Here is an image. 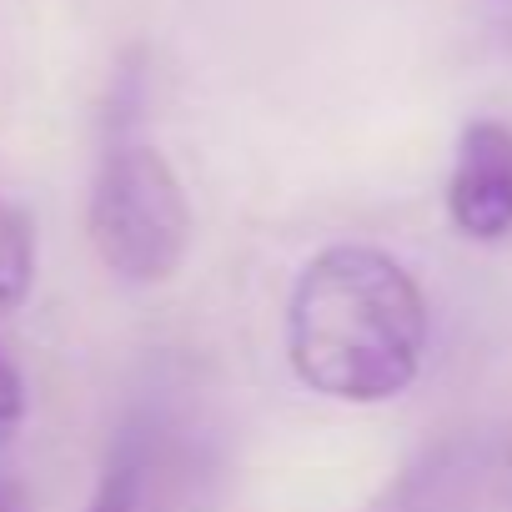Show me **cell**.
Listing matches in <instances>:
<instances>
[{"mask_svg":"<svg viewBox=\"0 0 512 512\" xmlns=\"http://www.w3.org/2000/svg\"><path fill=\"white\" fill-rule=\"evenodd\" d=\"M292 372L332 402L402 397L427 357V297L397 256L337 241L302 267L287 302Z\"/></svg>","mask_w":512,"mask_h":512,"instance_id":"6da1fadb","label":"cell"},{"mask_svg":"<svg viewBox=\"0 0 512 512\" xmlns=\"http://www.w3.org/2000/svg\"><path fill=\"white\" fill-rule=\"evenodd\" d=\"M86 226L106 272L136 287L171 282L191 251V206L181 176L156 146L126 131H116V141L101 151Z\"/></svg>","mask_w":512,"mask_h":512,"instance_id":"7a4b0ae2","label":"cell"},{"mask_svg":"<svg viewBox=\"0 0 512 512\" xmlns=\"http://www.w3.org/2000/svg\"><path fill=\"white\" fill-rule=\"evenodd\" d=\"M447 216L467 241L512 236V126L467 121L447 176Z\"/></svg>","mask_w":512,"mask_h":512,"instance_id":"3957f363","label":"cell"},{"mask_svg":"<svg viewBox=\"0 0 512 512\" xmlns=\"http://www.w3.org/2000/svg\"><path fill=\"white\" fill-rule=\"evenodd\" d=\"M136 512H211V472L206 457L176 437H156L146 427V462Z\"/></svg>","mask_w":512,"mask_h":512,"instance_id":"277c9868","label":"cell"},{"mask_svg":"<svg viewBox=\"0 0 512 512\" xmlns=\"http://www.w3.org/2000/svg\"><path fill=\"white\" fill-rule=\"evenodd\" d=\"M36 282V231L31 216L0 196V312H16Z\"/></svg>","mask_w":512,"mask_h":512,"instance_id":"5b68a950","label":"cell"},{"mask_svg":"<svg viewBox=\"0 0 512 512\" xmlns=\"http://www.w3.org/2000/svg\"><path fill=\"white\" fill-rule=\"evenodd\" d=\"M141 462H146V427H126L86 512H136V492H141Z\"/></svg>","mask_w":512,"mask_h":512,"instance_id":"8992f818","label":"cell"},{"mask_svg":"<svg viewBox=\"0 0 512 512\" xmlns=\"http://www.w3.org/2000/svg\"><path fill=\"white\" fill-rule=\"evenodd\" d=\"M21 417H26V382H21V372L11 367V357L0 352V442L16 437Z\"/></svg>","mask_w":512,"mask_h":512,"instance_id":"52a82bcc","label":"cell"},{"mask_svg":"<svg viewBox=\"0 0 512 512\" xmlns=\"http://www.w3.org/2000/svg\"><path fill=\"white\" fill-rule=\"evenodd\" d=\"M0 512H31V497H26V487H16V482H6V477H0Z\"/></svg>","mask_w":512,"mask_h":512,"instance_id":"ba28073f","label":"cell"},{"mask_svg":"<svg viewBox=\"0 0 512 512\" xmlns=\"http://www.w3.org/2000/svg\"><path fill=\"white\" fill-rule=\"evenodd\" d=\"M502 492H507V502H512V437H507V447H502Z\"/></svg>","mask_w":512,"mask_h":512,"instance_id":"9c48e42d","label":"cell"}]
</instances>
